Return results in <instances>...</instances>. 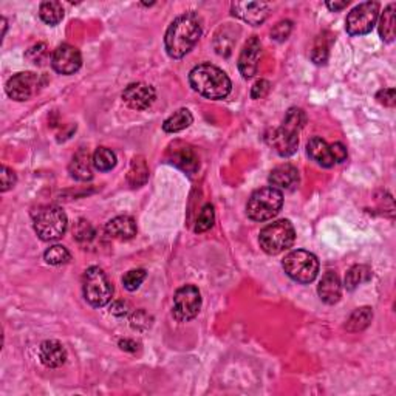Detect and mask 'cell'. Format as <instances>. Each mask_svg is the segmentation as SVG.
<instances>
[{"label":"cell","instance_id":"31","mask_svg":"<svg viewBox=\"0 0 396 396\" xmlns=\"http://www.w3.org/2000/svg\"><path fill=\"white\" fill-rule=\"evenodd\" d=\"M215 221V211L212 205H205L203 209H201L198 219H197V225H196V232H206L214 226Z\"/></svg>","mask_w":396,"mask_h":396},{"label":"cell","instance_id":"34","mask_svg":"<svg viewBox=\"0 0 396 396\" xmlns=\"http://www.w3.org/2000/svg\"><path fill=\"white\" fill-rule=\"evenodd\" d=\"M26 58H29L33 64L36 65H42L45 59L48 58V50H47V45L45 44H38L31 47L29 53H26Z\"/></svg>","mask_w":396,"mask_h":396},{"label":"cell","instance_id":"2","mask_svg":"<svg viewBox=\"0 0 396 396\" xmlns=\"http://www.w3.org/2000/svg\"><path fill=\"white\" fill-rule=\"evenodd\" d=\"M189 84L197 93L209 100H223L231 93L229 76L212 64H200L189 73Z\"/></svg>","mask_w":396,"mask_h":396},{"label":"cell","instance_id":"5","mask_svg":"<svg viewBox=\"0 0 396 396\" xmlns=\"http://www.w3.org/2000/svg\"><path fill=\"white\" fill-rule=\"evenodd\" d=\"M283 206V193L273 186L257 189L246 205L248 217L254 221H267L276 217Z\"/></svg>","mask_w":396,"mask_h":396},{"label":"cell","instance_id":"35","mask_svg":"<svg viewBox=\"0 0 396 396\" xmlns=\"http://www.w3.org/2000/svg\"><path fill=\"white\" fill-rule=\"evenodd\" d=\"M74 235H76V239H78L79 241H86V240H90V239L93 237V229H92V226H90L88 221L81 220L79 223H78V226H76Z\"/></svg>","mask_w":396,"mask_h":396},{"label":"cell","instance_id":"21","mask_svg":"<svg viewBox=\"0 0 396 396\" xmlns=\"http://www.w3.org/2000/svg\"><path fill=\"white\" fill-rule=\"evenodd\" d=\"M107 235L120 240H130L136 235V223L129 215H120L109 221L106 225Z\"/></svg>","mask_w":396,"mask_h":396},{"label":"cell","instance_id":"41","mask_svg":"<svg viewBox=\"0 0 396 396\" xmlns=\"http://www.w3.org/2000/svg\"><path fill=\"white\" fill-rule=\"evenodd\" d=\"M349 3H350L349 0H342V2H326V6H328L331 11H340V10L347 8Z\"/></svg>","mask_w":396,"mask_h":396},{"label":"cell","instance_id":"18","mask_svg":"<svg viewBox=\"0 0 396 396\" xmlns=\"http://www.w3.org/2000/svg\"><path fill=\"white\" fill-rule=\"evenodd\" d=\"M307 152L312 161H316L319 166H322V168H333V166L336 164L331 144L322 140V138H311L307 144Z\"/></svg>","mask_w":396,"mask_h":396},{"label":"cell","instance_id":"4","mask_svg":"<svg viewBox=\"0 0 396 396\" xmlns=\"http://www.w3.org/2000/svg\"><path fill=\"white\" fill-rule=\"evenodd\" d=\"M33 226L40 240H59L67 231V214L62 207L56 205L40 206L39 209H36V212L33 214Z\"/></svg>","mask_w":396,"mask_h":396},{"label":"cell","instance_id":"29","mask_svg":"<svg viewBox=\"0 0 396 396\" xmlns=\"http://www.w3.org/2000/svg\"><path fill=\"white\" fill-rule=\"evenodd\" d=\"M116 166V155L107 148H100L93 154V168L100 172H109Z\"/></svg>","mask_w":396,"mask_h":396},{"label":"cell","instance_id":"6","mask_svg":"<svg viewBox=\"0 0 396 396\" xmlns=\"http://www.w3.org/2000/svg\"><path fill=\"white\" fill-rule=\"evenodd\" d=\"M82 293L92 307L101 308L112 301L113 287L100 267H90L82 276Z\"/></svg>","mask_w":396,"mask_h":396},{"label":"cell","instance_id":"28","mask_svg":"<svg viewBox=\"0 0 396 396\" xmlns=\"http://www.w3.org/2000/svg\"><path fill=\"white\" fill-rule=\"evenodd\" d=\"M39 16L47 25H58L64 19V8L59 2H44L40 3Z\"/></svg>","mask_w":396,"mask_h":396},{"label":"cell","instance_id":"10","mask_svg":"<svg viewBox=\"0 0 396 396\" xmlns=\"http://www.w3.org/2000/svg\"><path fill=\"white\" fill-rule=\"evenodd\" d=\"M201 310V294L196 285H184L173 296V317L178 322H189Z\"/></svg>","mask_w":396,"mask_h":396},{"label":"cell","instance_id":"14","mask_svg":"<svg viewBox=\"0 0 396 396\" xmlns=\"http://www.w3.org/2000/svg\"><path fill=\"white\" fill-rule=\"evenodd\" d=\"M157 100L155 88L144 84V82H135L130 84L122 92V101L134 110H145L149 109Z\"/></svg>","mask_w":396,"mask_h":396},{"label":"cell","instance_id":"17","mask_svg":"<svg viewBox=\"0 0 396 396\" xmlns=\"http://www.w3.org/2000/svg\"><path fill=\"white\" fill-rule=\"evenodd\" d=\"M268 180H269L271 186L276 187V189L291 191L299 184V180H301V177H299V171L296 166L285 163L271 171Z\"/></svg>","mask_w":396,"mask_h":396},{"label":"cell","instance_id":"40","mask_svg":"<svg viewBox=\"0 0 396 396\" xmlns=\"http://www.w3.org/2000/svg\"><path fill=\"white\" fill-rule=\"evenodd\" d=\"M333 148V154H335V159H336V164L338 163H344L347 159V148L342 143H333L331 144Z\"/></svg>","mask_w":396,"mask_h":396},{"label":"cell","instance_id":"13","mask_svg":"<svg viewBox=\"0 0 396 396\" xmlns=\"http://www.w3.org/2000/svg\"><path fill=\"white\" fill-rule=\"evenodd\" d=\"M52 65L54 72L61 74H73L78 72L82 65L81 52L70 44H62L53 53Z\"/></svg>","mask_w":396,"mask_h":396},{"label":"cell","instance_id":"19","mask_svg":"<svg viewBox=\"0 0 396 396\" xmlns=\"http://www.w3.org/2000/svg\"><path fill=\"white\" fill-rule=\"evenodd\" d=\"M39 358L40 363H42L45 367L58 368L65 364L67 351L64 349V345L58 342V340H45V342L40 344Z\"/></svg>","mask_w":396,"mask_h":396},{"label":"cell","instance_id":"33","mask_svg":"<svg viewBox=\"0 0 396 396\" xmlns=\"http://www.w3.org/2000/svg\"><path fill=\"white\" fill-rule=\"evenodd\" d=\"M293 31V22L291 20H280L279 24L274 25V29L271 30V38L277 42H283V40H287L288 36Z\"/></svg>","mask_w":396,"mask_h":396},{"label":"cell","instance_id":"20","mask_svg":"<svg viewBox=\"0 0 396 396\" xmlns=\"http://www.w3.org/2000/svg\"><path fill=\"white\" fill-rule=\"evenodd\" d=\"M317 293L322 302L328 305L338 303L340 294H342V287H340L339 276L336 273H333V271H326V273L322 276L321 282H319Z\"/></svg>","mask_w":396,"mask_h":396},{"label":"cell","instance_id":"27","mask_svg":"<svg viewBox=\"0 0 396 396\" xmlns=\"http://www.w3.org/2000/svg\"><path fill=\"white\" fill-rule=\"evenodd\" d=\"M373 319V311L370 307H363V308H358L356 311L353 312L350 316L349 321H347L345 328L347 331L350 333H358V331H363L365 330L368 325H370Z\"/></svg>","mask_w":396,"mask_h":396},{"label":"cell","instance_id":"15","mask_svg":"<svg viewBox=\"0 0 396 396\" xmlns=\"http://www.w3.org/2000/svg\"><path fill=\"white\" fill-rule=\"evenodd\" d=\"M231 11L235 17L249 25H262L269 16L271 5L265 2H232Z\"/></svg>","mask_w":396,"mask_h":396},{"label":"cell","instance_id":"38","mask_svg":"<svg viewBox=\"0 0 396 396\" xmlns=\"http://www.w3.org/2000/svg\"><path fill=\"white\" fill-rule=\"evenodd\" d=\"M269 88H271V84L267 81V79H260V81H257L255 84L253 86V90H251V98L253 100H262V98H265V96L268 95L269 92Z\"/></svg>","mask_w":396,"mask_h":396},{"label":"cell","instance_id":"30","mask_svg":"<svg viewBox=\"0 0 396 396\" xmlns=\"http://www.w3.org/2000/svg\"><path fill=\"white\" fill-rule=\"evenodd\" d=\"M44 259H45V262L48 263V265L58 267V265H64V263L70 262L72 254H70V251H68L65 246L53 245V246H50L45 251Z\"/></svg>","mask_w":396,"mask_h":396},{"label":"cell","instance_id":"12","mask_svg":"<svg viewBox=\"0 0 396 396\" xmlns=\"http://www.w3.org/2000/svg\"><path fill=\"white\" fill-rule=\"evenodd\" d=\"M166 158L175 168L184 171L186 173H196L198 169V157L191 144L183 141H173L168 148Z\"/></svg>","mask_w":396,"mask_h":396},{"label":"cell","instance_id":"24","mask_svg":"<svg viewBox=\"0 0 396 396\" xmlns=\"http://www.w3.org/2000/svg\"><path fill=\"white\" fill-rule=\"evenodd\" d=\"M127 180H129V184L132 187H141L143 184L148 183L149 168H148V163H145V159L143 157H135L134 159H132Z\"/></svg>","mask_w":396,"mask_h":396},{"label":"cell","instance_id":"8","mask_svg":"<svg viewBox=\"0 0 396 396\" xmlns=\"http://www.w3.org/2000/svg\"><path fill=\"white\" fill-rule=\"evenodd\" d=\"M282 267L288 277L297 283H311L319 274V260L317 257L303 249H296L288 255H285Z\"/></svg>","mask_w":396,"mask_h":396},{"label":"cell","instance_id":"7","mask_svg":"<svg viewBox=\"0 0 396 396\" xmlns=\"http://www.w3.org/2000/svg\"><path fill=\"white\" fill-rule=\"evenodd\" d=\"M296 240L294 226L290 220H277L260 231V248L269 255H277L293 246Z\"/></svg>","mask_w":396,"mask_h":396},{"label":"cell","instance_id":"22","mask_svg":"<svg viewBox=\"0 0 396 396\" xmlns=\"http://www.w3.org/2000/svg\"><path fill=\"white\" fill-rule=\"evenodd\" d=\"M92 166L93 158H90V152L87 149H79L74 154L68 171H70L72 177L79 180V182H88V180H92L93 177Z\"/></svg>","mask_w":396,"mask_h":396},{"label":"cell","instance_id":"11","mask_svg":"<svg viewBox=\"0 0 396 396\" xmlns=\"http://www.w3.org/2000/svg\"><path fill=\"white\" fill-rule=\"evenodd\" d=\"M40 78L31 72L17 73L6 82V95L15 101H29L39 92Z\"/></svg>","mask_w":396,"mask_h":396},{"label":"cell","instance_id":"36","mask_svg":"<svg viewBox=\"0 0 396 396\" xmlns=\"http://www.w3.org/2000/svg\"><path fill=\"white\" fill-rule=\"evenodd\" d=\"M311 59L315 64L317 65H324L326 59H328V47L326 45H321V44H317L315 48H312V52H311Z\"/></svg>","mask_w":396,"mask_h":396},{"label":"cell","instance_id":"42","mask_svg":"<svg viewBox=\"0 0 396 396\" xmlns=\"http://www.w3.org/2000/svg\"><path fill=\"white\" fill-rule=\"evenodd\" d=\"M120 347H121V349H122V350L136 351V342H134V340H129V339L120 340Z\"/></svg>","mask_w":396,"mask_h":396},{"label":"cell","instance_id":"39","mask_svg":"<svg viewBox=\"0 0 396 396\" xmlns=\"http://www.w3.org/2000/svg\"><path fill=\"white\" fill-rule=\"evenodd\" d=\"M377 100L387 107L395 106V88H384L377 95Z\"/></svg>","mask_w":396,"mask_h":396},{"label":"cell","instance_id":"16","mask_svg":"<svg viewBox=\"0 0 396 396\" xmlns=\"http://www.w3.org/2000/svg\"><path fill=\"white\" fill-rule=\"evenodd\" d=\"M262 56V44L257 36H253L243 47L239 56V70L243 78H253L259 68V61Z\"/></svg>","mask_w":396,"mask_h":396},{"label":"cell","instance_id":"37","mask_svg":"<svg viewBox=\"0 0 396 396\" xmlns=\"http://www.w3.org/2000/svg\"><path fill=\"white\" fill-rule=\"evenodd\" d=\"M16 182V173L13 172L8 166H2V192H6L10 191L11 187H15Z\"/></svg>","mask_w":396,"mask_h":396},{"label":"cell","instance_id":"25","mask_svg":"<svg viewBox=\"0 0 396 396\" xmlns=\"http://www.w3.org/2000/svg\"><path fill=\"white\" fill-rule=\"evenodd\" d=\"M395 10L396 5L390 3L384 10V13L381 15L379 19V36L384 42H393L395 40V24H396V17H395Z\"/></svg>","mask_w":396,"mask_h":396},{"label":"cell","instance_id":"1","mask_svg":"<svg viewBox=\"0 0 396 396\" xmlns=\"http://www.w3.org/2000/svg\"><path fill=\"white\" fill-rule=\"evenodd\" d=\"M203 25L196 13H184L178 16L166 31L164 47L166 52L173 59H182L189 53L201 38Z\"/></svg>","mask_w":396,"mask_h":396},{"label":"cell","instance_id":"3","mask_svg":"<svg viewBox=\"0 0 396 396\" xmlns=\"http://www.w3.org/2000/svg\"><path fill=\"white\" fill-rule=\"evenodd\" d=\"M307 122L303 110L293 107L285 115L283 124L279 129L271 130L267 136L268 144L273 148L280 157H291L296 154L299 148V132H301Z\"/></svg>","mask_w":396,"mask_h":396},{"label":"cell","instance_id":"23","mask_svg":"<svg viewBox=\"0 0 396 396\" xmlns=\"http://www.w3.org/2000/svg\"><path fill=\"white\" fill-rule=\"evenodd\" d=\"M193 116L187 109H180L177 112H173L168 120L163 122V130L168 132V134H177V132H182L187 129L192 124Z\"/></svg>","mask_w":396,"mask_h":396},{"label":"cell","instance_id":"9","mask_svg":"<svg viewBox=\"0 0 396 396\" xmlns=\"http://www.w3.org/2000/svg\"><path fill=\"white\" fill-rule=\"evenodd\" d=\"M379 17V3L378 2H364L349 13L345 20V29L350 36H363L368 34L378 22Z\"/></svg>","mask_w":396,"mask_h":396},{"label":"cell","instance_id":"26","mask_svg":"<svg viewBox=\"0 0 396 396\" xmlns=\"http://www.w3.org/2000/svg\"><path fill=\"white\" fill-rule=\"evenodd\" d=\"M372 269L367 265H354L350 268L349 273L345 276V288L349 291L356 290L359 285H363L372 279Z\"/></svg>","mask_w":396,"mask_h":396},{"label":"cell","instance_id":"32","mask_svg":"<svg viewBox=\"0 0 396 396\" xmlns=\"http://www.w3.org/2000/svg\"><path fill=\"white\" fill-rule=\"evenodd\" d=\"M145 276H148V273H145V269H143V268L129 271V273H126L122 277L124 288H126L127 291H136L138 288L141 287V283L144 282Z\"/></svg>","mask_w":396,"mask_h":396}]
</instances>
